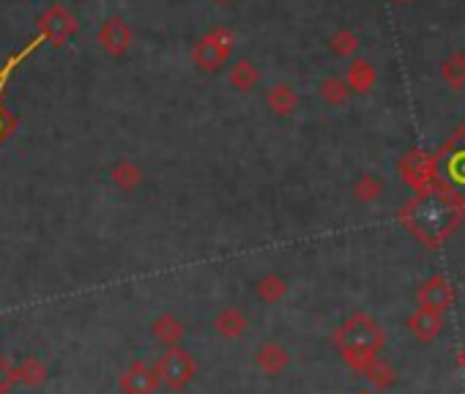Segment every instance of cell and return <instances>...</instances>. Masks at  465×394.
<instances>
[{"instance_id":"3957f363","label":"cell","mask_w":465,"mask_h":394,"mask_svg":"<svg viewBox=\"0 0 465 394\" xmlns=\"http://www.w3.org/2000/svg\"><path fill=\"white\" fill-rule=\"evenodd\" d=\"M153 370H157L160 383H162L165 389H170V391H184V389L195 380V375H198V361H195V356H192L187 348L173 345V348H168V351L157 359Z\"/></svg>"},{"instance_id":"44dd1931","label":"cell","mask_w":465,"mask_h":394,"mask_svg":"<svg viewBox=\"0 0 465 394\" xmlns=\"http://www.w3.org/2000/svg\"><path fill=\"white\" fill-rule=\"evenodd\" d=\"M457 364L465 370V345H462V348H460V353H457Z\"/></svg>"},{"instance_id":"30bf717a","label":"cell","mask_w":465,"mask_h":394,"mask_svg":"<svg viewBox=\"0 0 465 394\" xmlns=\"http://www.w3.org/2000/svg\"><path fill=\"white\" fill-rule=\"evenodd\" d=\"M290 364V353L279 342H263L255 351V367L266 375H279Z\"/></svg>"},{"instance_id":"7a4b0ae2","label":"cell","mask_w":465,"mask_h":394,"mask_svg":"<svg viewBox=\"0 0 465 394\" xmlns=\"http://www.w3.org/2000/svg\"><path fill=\"white\" fill-rule=\"evenodd\" d=\"M454 219H457V211H454L451 206L430 203V206H416V208L408 214L405 225L411 227V233H413L421 244L435 246V244H441V241L449 235V230L454 227Z\"/></svg>"},{"instance_id":"603a6c76","label":"cell","mask_w":465,"mask_h":394,"mask_svg":"<svg viewBox=\"0 0 465 394\" xmlns=\"http://www.w3.org/2000/svg\"><path fill=\"white\" fill-rule=\"evenodd\" d=\"M356 394H373V391H364V389H362V391H356Z\"/></svg>"},{"instance_id":"8992f818","label":"cell","mask_w":465,"mask_h":394,"mask_svg":"<svg viewBox=\"0 0 465 394\" xmlns=\"http://www.w3.org/2000/svg\"><path fill=\"white\" fill-rule=\"evenodd\" d=\"M160 375L153 370L148 361L142 359H134L126 372H121L118 378V391L121 394H157L160 391Z\"/></svg>"},{"instance_id":"2e32d148","label":"cell","mask_w":465,"mask_h":394,"mask_svg":"<svg viewBox=\"0 0 465 394\" xmlns=\"http://www.w3.org/2000/svg\"><path fill=\"white\" fill-rule=\"evenodd\" d=\"M255 293L266 304H279L285 299V293H287V285H285V280L279 274H263L257 280V285H255Z\"/></svg>"},{"instance_id":"9a60e30c","label":"cell","mask_w":465,"mask_h":394,"mask_svg":"<svg viewBox=\"0 0 465 394\" xmlns=\"http://www.w3.org/2000/svg\"><path fill=\"white\" fill-rule=\"evenodd\" d=\"M266 104H268V110H271L274 115H290V112L295 110V104H298V96H295V91H293L290 85L276 82V85L268 88Z\"/></svg>"},{"instance_id":"7c38bea8","label":"cell","mask_w":465,"mask_h":394,"mask_svg":"<svg viewBox=\"0 0 465 394\" xmlns=\"http://www.w3.org/2000/svg\"><path fill=\"white\" fill-rule=\"evenodd\" d=\"M247 329H249V318L241 310H236V307H225L214 318V332L222 340H238Z\"/></svg>"},{"instance_id":"ac0fdd59","label":"cell","mask_w":465,"mask_h":394,"mask_svg":"<svg viewBox=\"0 0 465 394\" xmlns=\"http://www.w3.org/2000/svg\"><path fill=\"white\" fill-rule=\"evenodd\" d=\"M257 80H260V74H257V69H255L252 61L233 63V69H230V85L236 91H252L257 85Z\"/></svg>"},{"instance_id":"4fadbf2b","label":"cell","mask_w":465,"mask_h":394,"mask_svg":"<svg viewBox=\"0 0 465 394\" xmlns=\"http://www.w3.org/2000/svg\"><path fill=\"white\" fill-rule=\"evenodd\" d=\"M359 375H364V380H367L375 391H389V389L397 386V370H394L386 359H381V356L373 359L370 364H364Z\"/></svg>"},{"instance_id":"9c48e42d","label":"cell","mask_w":465,"mask_h":394,"mask_svg":"<svg viewBox=\"0 0 465 394\" xmlns=\"http://www.w3.org/2000/svg\"><path fill=\"white\" fill-rule=\"evenodd\" d=\"M150 337L157 342H162L165 348H173V345H181V340L187 337V326L173 312H162L157 321L150 323Z\"/></svg>"},{"instance_id":"ffe728a7","label":"cell","mask_w":465,"mask_h":394,"mask_svg":"<svg viewBox=\"0 0 465 394\" xmlns=\"http://www.w3.org/2000/svg\"><path fill=\"white\" fill-rule=\"evenodd\" d=\"M15 386V367L9 364V359L0 353V394H9V389Z\"/></svg>"},{"instance_id":"5bb4252c","label":"cell","mask_w":465,"mask_h":394,"mask_svg":"<svg viewBox=\"0 0 465 394\" xmlns=\"http://www.w3.org/2000/svg\"><path fill=\"white\" fill-rule=\"evenodd\" d=\"M110 181L121 189V192H131L142 184V168L129 162V159H121L110 168Z\"/></svg>"},{"instance_id":"e0dca14e","label":"cell","mask_w":465,"mask_h":394,"mask_svg":"<svg viewBox=\"0 0 465 394\" xmlns=\"http://www.w3.org/2000/svg\"><path fill=\"white\" fill-rule=\"evenodd\" d=\"M44 378H47V364L42 359H36V356H31V359H25L23 364L15 367V383L39 386V383H44Z\"/></svg>"},{"instance_id":"6da1fadb","label":"cell","mask_w":465,"mask_h":394,"mask_svg":"<svg viewBox=\"0 0 465 394\" xmlns=\"http://www.w3.org/2000/svg\"><path fill=\"white\" fill-rule=\"evenodd\" d=\"M383 345H386V334H383L381 323L367 312L348 315L340 323V329L334 332V348H337L340 359L354 372H362L364 364L378 359Z\"/></svg>"},{"instance_id":"5b68a950","label":"cell","mask_w":465,"mask_h":394,"mask_svg":"<svg viewBox=\"0 0 465 394\" xmlns=\"http://www.w3.org/2000/svg\"><path fill=\"white\" fill-rule=\"evenodd\" d=\"M457 293H454V285L443 277V274H435L430 280H424L416 291V304L419 310H430V312H438L443 315L446 310H451Z\"/></svg>"},{"instance_id":"8fae6325","label":"cell","mask_w":465,"mask_h":394,"mask_svg":"<svg viewBox=\"0 0 465 394\" xmlns=\"http://www.w3.org/2000/svg\"><path fill=\"white\" fill-rule=\"evenodd\" d=\"M408 329L413 332L416 340L432 342V340H438L441 332H443V315L430 312V310H416V312L408 318Z\"/></svg>"},{"instance_id":"277c9868","label":"cell","mask_w":465,"mask_h":394,"mask_svg":"<svg viewBox=\"0 0 465 394\" xmlns=\"http://www.w3.org/2000/svg\"><path fill=\"white\" fill-rule=\"evenodd\" d=\"M236 47V36L228 28H214L206 31L195 44H192V63L200 72H217L228 63L230 53Z\"/></svg>"},{"instance_id":"52a82bcc","label":"cell","mask_w":465,"mask_h":394,"mask_svg":"<svg viewBox=\"0 0 465 394\" xmlns=\"http://www.w3.org/2000/svg\"><path fill=\"white\" fill-rule=\"evenodd\" d=\"M96 44L102 47V53H107L110 58H121L126 55V50L131 47V28L123 17L112 14L99 25L96 34Z\"/></svg>"},{"instance_id":"ba28073f","label":"cell","mask_w":465,"mask_h":394,"mask_svg":"<svg viewBox=\"0 0 465 394\" xmlns=\"http://www.w3.org/2000/svg\"><path fill=\"white\" fill-rule=\"evenodd\" d=\"M42 34L55 44V47H61L72 34H74V28H77V20H74V14L69 12V9H63V6H50L44 14H42Z\"/></svg>"},{"instance_id":"d6986e66","label":"cell","mask_w":465,"mask_h":394,"mask_svg":"<svg viewBox=\"0 0 465 394\" xmlns=\"http://www.w3.org/2000/svg\"><path fill=\"white\" fill-rule=\"evenodd\" d=\"M443 181L451 187H462L465 189V151H457L451 157V162L446 165V173H443Z\"/></svg>"},{"instance_id":"7402d4cb","label":"cell","mask_w":465,"mask_h":394,"mask_svg":"<svg viewBox=\"0 0 465 394\" xmlns=\"http://www.w3.org/2000/svg\"><path fill=\"white\" fill-rule=\"evenodd\" d=\"M208 4H214V6H225V4H230V0H208Z\"/></svg>"}]
</instances>
